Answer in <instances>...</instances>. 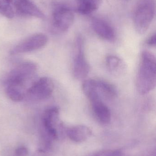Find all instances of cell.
<instances>
[{
    "label": "cell",
    "instance_id": "obj_1",
    "mask_svg": "<svg viewBox=\"0 0 156 156\" xmlns=\"http://www.w3.org/2000/svg\"><path fill=\"white\" fill-rule=\"evenodd\" d=\"M156 84L155 57L149 51H143L141 54L136 76L137 91L144 95L154 90Z\"/></svg>",
    "mask_w": 156,
    "mask_h": 156
},
{
    "label": "cell",
    "instance_id": "obj_2",
    "mask_svg": "<svg viewBox=\"0 0 156 156\" xmlns=\"http://www.w3.org/2000/svg\"><path fill=\"white\" fill-rule=\"evenodd\" d=\"M156 11V0H138L133 16L135 29L138 34H143L152 23Z\"/></svg>",
    "mask_w": 156,
    "mask_h": 156
},
{
    "label": "cell",
    "instance_id": "obj_3",
    "mask_svg": "<svg viewBox=\"0 0 156 156\" xmlns=\"http://www.w3.org/2000/svg\"><path fill=\"white\" fill-rule=\"evenodd\" d=\"M37 65L31 61L20 63L10 71L5 81V86H13L24 89L26 83L35 74Z\"/></svg>",
    "mask_w": 156,
    "mask_h": 156
},
{
    "label": "cell",
    "instance_id": "obj_4",
    "mask_svg": "<svg viewBox=\"0 0 156 156\" xmlns=\"http://www.w3.org/2000/svg\"><path fill=\"white\" fill-rule=\"evenodd\" d=\"M74 14L70 8L65 5H58L52 13V31L55 34L65 33L74 23Z\"/></svg>",
    "mask_w": 156,
    "mask_h": 156
},
{
    "label": "cell",
    "instance_id": "obj_5",
    "mask_svg": "<svg viewBox=\"0 0 156 156\" xmlns=\"http://www.w3.org/2000/svg\"><path fill=\"white\" fill-rule=\"evenodd\" d=\"M72 70L74 77L78 80L87 77L90 72V66L84 54V40L81 35L75 39Z\"/></svg>",
    "mask_w": 156,
    "mask_h": 156
},
{
    "label": "cell",
    "instance_id": "obj_6",
    "mask_svg": "<svg viewBox=\"0 0 156 156\" xmlns=\"http://www.w3.org/2000/svg\"><path fill=\"white\" fill-rule=\"evenodd\" d=\"M54 90V84L50 78L43 77L33 83L27 89L26 97L34 101H42L49 99Z\"/></svg>",
    "mask_w": 156,
    "mask_h": 156
},
{
    "label": "cell",
    "instance_id": "obj_7",
    "mask_svg": "<svg viewBox=\"0 0 156 156\" xmlns=\"http://www.w3.org/2000/svg\"><path fill=\"white\" fill-rule=\"evenodd\" d=\"M48 41L46 35L42 33L34 34L18 43L12 48L10 53L12 55H17L36 51L43 48Z\"/></svg>",
    "mask_w": 156,
    "mask_h": 156
},
{
    "label": "cell",
    "instance_id": "obj_8",
    "mask_svg": "<svg viewBox=\"0 0 156 156\" xmlns=\"http://www.w3.org/2000/svg\"><path fill=\"white\" fill-rule=\"evenodd\" d=\"M59 108L56 106H52L47 109L42 115L43 126L49 136L56 138L58 136L57 127L61 126L59 124Z\"/></svg>",
    "mask_w": 156,
    "mask_h": 156
},
{
    "label": "cell",
    "instance_id": "obj_9",
    "mask_svg": "<svg viewBox=\"0 0 156 156\" xmlns=\"http://www.w3.org/2000/svg\"><path fill=\"white\" fill-rule=\"evenodd\" d=\"M13 2L15 13L23 16L45 18L42 11L30 0H13Z\"/></svg>",
    "mask_w": 156,
    "mask_h": 156
},
{
    "label": "cell",
    "instance_id": "obj_10",
    "mask_svg": "<svg viewBox=\"0 0 156 156\" xmlns=\"http://www.w3.org/2000/svg\"><path fill=\"white\" fill-rule=\"evenodd\" d=\"M92 27L95 34L100 37L108 41H113L115 38L113 27L108 22L100 18H93Z\"/></svg>",
    "mask_w": 156,
    "mask_h": 156
},
{
    "label": "cell",
    "instance_id": "obj_11",
    "mask_svg": "<svg viewBox=\"0 0 156 156\" xmlns=\"http://www.w3.org/2000/svg\"><path fill=\"white\" fill-rule=\"evenodd\" d=\"M90 102L92 110L97 120L103 124L110 123L111 119V111L102 100H96Z\"/></svg>",
    "mask_w": 156,
    "mask_h": 156
},
{
    "label": "cell",
    "instance_id": "obj_12",
    "mask_svg": "<svg viewBox=\"0 0 156 156\" xmlns=\"http://www.w3.org/2000/svg\"><path fill=\"white\" fill-rule=\"evenodd\" d=\"M67 133L71 141L76 143H82L91 136L92 131L86 126L78 125L69 128Z\"/></svg>",
    "mask_w": 156,
    "mask_h": 156
},
{
    "label": "cell",
    "instance_id": "obj_13",
    "mask_svg": "<svg viewBox=\"0 0 156 156\" xmlns=\"http://www.w3.org/2000/svg\"><path fill=\"white\" fill-rule=\"evenodd\" d=\"M97 92L102 100H113L117 96V90L114 85L108 82L96 80Z\"/></svg>",
    "mask_w": 156,
    "mask_h": 156
},
{
    "label": "cell",
    "instance_id": "obj_14",
    "mask_svg": "<svg viewBox=\"0 0 156 156\" xmlns=\"http://www.w3.org/2000/svg\"><path fill=\"white\" fill-rule=\"evenodd\" d=\"M76 2L78 12L82 14L88 15L98 10L102 0H76Z\"/></svg>",
    "mask_w": 156,
    "mask_h": 156
},
{
    "label": "cell",
    "instance_id": "obj_15",
    "mask_svg": "<svg viewBox=\"0 0 156 156\" xmlns=\"http://www.w3.org/2000/svg\"><path fill=\"white\" fill-rule=\"evenodd\" d=\"M82 90L83 93L90 101L102 100L97 92L96 80L89 79L85 80L82 83Z\"/></svg>",
    "mask_w": 156,
    "mask_h": 156
},
{
    "label": "cell",
    "instance_id": "obj_16",
    "mask_svg": "<svg viewBox=\"0 0 156 156\" xmlns=\"http://www.w3.org/2000/svg\"><path fill=\"white\" fill-rule=\"evenodd\" d=\"M106 65L108 70L112 74L116 75L123 71V62L116 56L111 55L107 56L106 58Z\"/></svg>",
    "mask_w": 156,
    "mask_h": 156
},
{
    "label": "cell",
    "instance_id": "obj_17",
    "mask_svg": "<svg viewBox=\"0 0 156 156\" xmlns=\"http://www.w3.org/2000/svg\"><path fill=\"white\" fill-rule=\"evenodd\" d=\"M5 92L10 100L16 102L21 101L26 97V92L24 90L17 87L5 86Z\"/></svg>",
    "mask_w": 156,
    "mask_h": 156
},
{
    "label": "cell",
    "instance_id": "obj_18",
    "mask_svg": "<svg viewBox=\"0 0 156 156\" xmlns=\"http://www.w3.org/2000/svg\"><path fill=\"white\" fill-rule=\"evenodd\" d=\"M15 14L13 0H0V14L11 19Z\"/></svg>",
    "mask_w": 156,
    "mask_h": 156
},
{
    "label": "cell",
    "instance_id": "obj_19",
    "mask_svg": "<svg viewBox=\"0 0 156 156\" xmlns=\"http://www.w3.org/2000/svg\"><path fill=\"white\" fill-rule=\"evenodd\" d=\"M119 150H103L90 154L88 156H116L119 153Z\"/></svg>",
    "mask_w": 156,
    "mask_h": 156
},
{
    "label": "cell",
    "instance_id": "obj_20",
    "mask_svg": "<svg viewBox=\"0 0 156 156\" xmlns=\"http://www.w3.org/2000/svg\"><path fill=\"white\" fill-rule=\"evenodd\" d=\"M156 35L155 33L150 36L146 42V44L148 46L154 47L156 46Z\"/></svg>",
    "mask_w": 156,
    "mask_h": 156
},
{
    "label": "cell",
    "instance_id": "obj_21",
    "mask_svg": "<svg viewBox=\"0 0 156 156\" xmlns=\"http://www.w3.org/2000/svg\"><path fill=\"white\" fill-rule=\"evenodd\" d=\"M15 154L16 156H27L28 151L25 147H18L16 150Z\"/></svg>",
    "mask_w": 156,
    "mask_h": 156
}]
</instances>
